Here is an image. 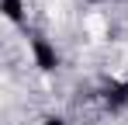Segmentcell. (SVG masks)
<instances>
[{
  "label": "cell",
  "instance_id": "1",
  "mask_svg": "<svg viewBox=\"0 0 128 125\" xmlns=\"http://www.w3.org/2000/svg\"><path fill=\"white\" fill-rule=\"evenodd\" d=\"M97 97L107 111H125L128 108V80H107Z\"/></svg>",
  "mask_w": 128,
  "mask_h": 125
},
{
  "label": "cell",
  "instance_id": "2",
  "mask_svg": "<svg viewBox=\"0 0 128 125\" xmlns=\"http://www.w3.org/2000/svg\"><path fill=\"white\" fill-rule=\"evenodd\" d=\"M31 56H35V66L42 70V73H52V70H59V52H56V45L48 38H31Z\"/></svg>",
  "mask_w": 128,
  "mask_h": 125
},
{
  "label": "cell",
  "instance_id": "3",
  "mask_svg": "<svg viewBox=\"0 0 128 125\" xmlns=\"http://www.w3.org/2000/svg\"><path fill=\"white\" fill-rule=\"evenodd\" d=\"M0 11H4L7 21L21 24V21H24V0H0Z\"/></svg>",
  "mask_w": 128,
  "mask_h": 125
},
{
  "label": "cell",
  "instance_id": "4",
  "mask_svg": "<svg viewBox=\"0 0 128 125\" xmlns=\"http://www.w3.org/2000/svg\"><path fill=\"white\" fill-rule=\"evenodd\" d=\"M42 125H66V118H59V115H48Z\"/></svg>",
  "mask_w": 128,
  "mask_h": 125
}]
</instances>
